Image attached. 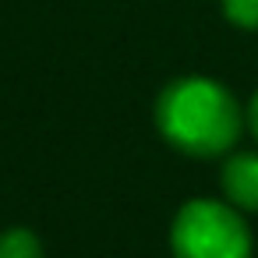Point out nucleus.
<instances>
[{
    "label": "nucleus",
    "mask_w": 258,
    "mask_h": 258,
    "mask_svg": "<svg viewBox=\"0 0 258 258\" xmlns=\"http://www.w3.org/2000/svg\"><path fill=\"white\" fill-rule=\"evenodd\" d=\"M244 117H247V127H251V135L258 138V92L251 96V106L244 110Z\"/></svg>",
    "instance_id": "6"
},
{
    "label": "nucleus",
    "mask_w": 258,
    "mask_h": 258,
    "mask_svg": "<svg viewBox=\"0 0 258 258\" xmlns=\"http://www.w3.org/2000/svg\"><path fill=\"white\" fill-rule=\"evenodd\" d=\"M251 230L226 198H191L170 223L173 258H251Z\"/></svg>",
    "instance_id": "2"
},
{
    "label": "nucleus",
    "mask_w": 258,
    "mask_h": 258,
    "mask_svg": "<svg viewBox=\"0 0 258 258\" xmlns=\"http://www.w3.org/2000/svg\"><path fill=\"white\" fill-rule=\"evenodd\" d=\"M156 127L159 135L184 156L212 159L233 152L247 117L233 92L212 78H177L156 99Z\"/></svg>",
    "instance_id": "1"
},
{
    "label": "nucleus",
    "mask_w": 258,
    "mask_h": 258,
    "mask_svg": "<svg viewBox=\"0 0 258 258\" xmlns=\"http://www.w3.org/2000/svg\"><path fill=\"white\" fill-rule=\"evenodd\" d=\"M223 11L240 29H258V0H223Z\"/></svg>",
    "instance_id": "5"
},
{
    "label": "nucleus",
    "mask_w": 258,
    "mask_h": 258,
    "mask_svg": "<svg viewBox=\"0 0 258 258\" xmlns=\"http://www.w3.org/2000/svg\"><path fill=\"white\" fill-rule=\"evenodd\" d=\"M0 258H46L43 240L29 226H8L0 233Z\"/></svg>",
    "instance_id": "4"
},
{
    "label": "nucleus",
    "mask_w": 258,
    "mask_h": 258,
    "mask_svg": "<svg viewBox=\"0 0 258 258\" xmlns=\"http://www.w3.org/2000/svg\"><path fill=\"white\" fill-rule=\"evenodd\" d=\"M223 198L244 216L258 212V152H230L219 173Z\"/></svg>",
    "instance_id": "3"
}]
</instances>
